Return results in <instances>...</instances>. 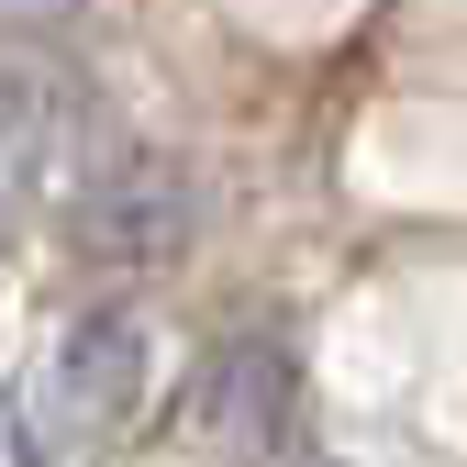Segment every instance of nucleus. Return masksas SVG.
I'll use <instances>...</instances> for the list:
<instances>
[{
	"label": "nucleus",
	"mask_w": 467,
	"mask_h": 467,
	"mask_svg": "<svg viewBox=\"0 0 467 467\" xmlns=\"http://www.w3.org/2000/svg\"><path fill=\"white\" fill-rule=\"evenodd\" d=\"M190 223H201V190H190L179 156H156V145H89L78 190H67V234H78L89 267L145 278V267H167L190 245Z\"/></svg>",
	"instance_id": "f257e3e1"
},
{
	"label": "nucleus",
	"mask_w": 467,
	"mask_h": 467,
	"mask_svg": "<svg viewBox=\"0 0 467 467\" xmlns=\"http://www.w3.org/2000/svg\"><path fill=\"white\" fill-rule=\"evenodd\" d=\"M89 145H100L89 134V89L34 45H0V212L67 201Z\"/></svg>",
	"instance_id": "f03ea898"
},
{
	"label": "nucleus",
	"mask_w": 467,
	"mask_h": 467,
	"mask_svg": "<svg viewBox=\"0 0 467 467\" xmlns=\"http://www.w3.org/2000/svg\"><path fill=\"white\" fill-rule=\"evenodd\" d=\"M145 389H156V334L134 301H100L67 323V345H56V400H67V423L78 434H123L145 412Z\"/></svg>",
	"instance_id": "7ed1b4c3"
},
{
	"label": "nucleus",
	"mask_w": 467,
	"mask_h": 467,
	"mask_svg": "<svg viewBox=\"0 0 467 467\" xmlns=\"http://www.w3.org/2000/svg\"><path fill=\"white\" fill-rule=\"evenodd\" d=\"M289 412H301V400H289V357H278L267 334H245V345H223V357H212L201 423L245 456V467H278V456H289Z\"/></svg>",
	"instance_id": "20e7f679"
},
{
	"label": "nucleus",
	"mask_w": 467,
	"mask_h": 467,
	"mask_svg": "<svg viewBox=\"0 0 467 467\" xmlns=\"http://www.w3.org/2000/svg\"><path fill=\"white\" fill-rule=\"evenodd\" d=\"M67 12H89V0H0V45H23V34H56Z\"/></svg>",
	"instance_id": "39448f33"
}]
</instances>
